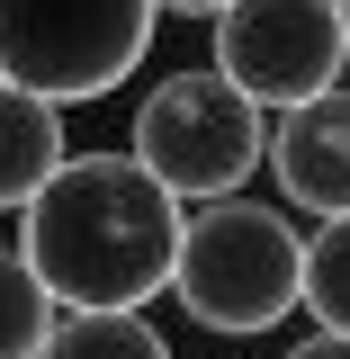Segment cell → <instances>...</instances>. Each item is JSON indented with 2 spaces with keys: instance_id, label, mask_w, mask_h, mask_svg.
Masks as SVG:
<instances>
[{
  "instance_id": "7a4b0ae2",
  "label": "cell",
  "mask_w": 350,
  "mask_h": 359,
  "mask_svg": "<svg viewBox=\"0 0 350 359\" xmlns=\"http://www.w3.org/2000/svg\"><path fill=\"white\" fill-rule=\"evenodd\" d=\"M297 287H306V233L288 207H261L234 189V198H207L180 216L171 297L198 332H216V341L278 332L297 314Z\"/></svg>"
},
{
  "instance_id": "7c38bea8",
  "label": "cell",
  "mask_w": 350,
  "mask_h": 359,
  "mask_svg": "<svg viewBox=\"0 0 350 359\" xmlns=\"http://www.w3.org/2000/svg\"><path fill=\"white\" fill-rule=\"evenodd\" d=\"M153 9H162V18H216L224 0H153Z\"/></svg>"
},
{
  "instance_id": "52a82bcc",
  "label": "cell",
  "mask_w": 350,
  "mask_h": 359,
  "mask_svg": "<svg viewBox=\"0 0 350 359\" xmlns=\"http://www.w3.org/2000/svg\"><path fill=\"white\" fill-rule=\"evenodd\" d=\"M63 153H72L63 144V108L18 90V81H0V216H18L45 180L63 171Z\"/></svg>"
},
{
  "instance_id": "4fadbf2b",
  "label": "cell",
  "mask_w": 350,
  "mask_h": 359,
  "mask_svg": "<svg viewBox=\"0 0 350 359\" xmlns=\"http://www.w3.org/2000/svg\"><path fill=\"white\" fill-rule=\"evenodd\" d=\"M332 9H342V45H350V0H332Z\"/></svg>"
},
{
  "instance_id": "6da1fadb",
  "label": "cell",
  "mask_w": 350,
  "mask_h": 359,
  "mask_svg": "<svg viewBox=\"0 0 350 359\" xmlns=\"http://www.w3.org/2000/svg\"><path fill=\"white\" fill-rule=\"evenodd\" d=\"M18 261L54 306H153L171 297L180 198L135 153H63V171L18 207Z\"/></svg>"
},
{
  "instance_id": "ba28073f",
  "label": "cell",
  "mask_w": 350,
  "mask_h": 359,
  "mask_svg": "<svg viewBox=\"0 0 350 359\" xmlns=\"http://www.w3.org/2000/svg\"><path fill=\"white\" fill-rule=\"evenodd\" d=\"M36 359H171V341L144 306H63Z\"/></svg>"
},
{
  "instance_id": "277c9868",
  "label": "cell",
  "mask_w": 350,
  "mask_h": 359,
  "mask_svg": "<svg viewBox=\"0 0 350 359\" xmlns=\"http://www.w3.org/2000/svg\"><path fill=\"white\" fill-rule=\"evenodd\" d=\"M153 27H162L153 0H0V81L54 108L108 99L153 54Z\"/></svg>"
},
{
  "instance_id": "5b68a950",
  "label": "cell",
  "mask_w": 350,
  "mask_h": 359,
  "mask_svg": "<svg viewBox=\"0 0 350 359\" xmlns=\"http://www.w3.org/2000/svg\"><path fill=\"white\" fill-rule=\"evenodd\" d=\"M207 27H216V54L207 63L243 99H261L269 117L297 108V99H314V90H332L342 63H350L332 0H224Z\"/></svg>"
},
{
  "instance_id": "9c48e42d",
  "label": "cell",
  "mask_w": 350,
  "mask_h": 359,
  "mask_svg": "<svg viewBox=\"0 0 350 359\" xmlns=\"http://www.w3.org/2000/svg\"><path fill=\"white\" fill-rule=\"evenodd\" d=\"M297 314H314V332H350V216H323L306 233V287Z\"/></svg>"
},
{
  "instance_id": "8992f818",
  "label": "cell",
  "mask_w": 350,
  "mask_h": 359,
  "mask_svg": "<svg viewBox=\"0 0 350 359\" xmlns=\"http://www.w3.org/2000/svg\"><path fill=\"white\" fill-rule=\"evenodd\" d=\"M269 180L288 216H350V81L314 90L269 117Z\"/></svg>"
},
{
  "instance_id": "3957f363",
  "label": "cell",
  "mask_w": 350,
  "mask_h": 359,
  "mask_svg": "<svg viewBox=\"0 0 350 359\" xmlns=\"http://www.w3.org/2000/svg\"><path fill=\"white\" fill-rule=\"evenodd\" d=\"M126 153L171 189L180 207H207V198H234L269 162V108L243 99L216 63L207 72H171V81L144 90V108L126 126Z\"/></svg>"
},
{
  "instance_id": "30bf717a",
  "label": "cell",
  "mask_w": 350,
  "mask_h": 359,
  "mask_svg": "<svg viewBox=\"0 0 350 359\" xmlns=\"http://www.w3.org/2000/svg\"><path fill=\"white\" fill-rule=\"evenodd\" d=\"M54 297H45V278L18 261V243H0V359H36L45 332H54Z\"/></svg>"
},
{
  "instance_id": "8fae6325",
  "label": "cell",
  "mask_w": 350,
  "mask_h": 359,
  "mask_svg": "<svg viewBox=\"0 0 350 359\" xmlns=\"http://www.w3.org/2000/svg\"><path fill=\"white\" fill-rule=\"evenodd\" d=\"M288 359H350V332H306Z\"/></svg>"
}]
</instances>
